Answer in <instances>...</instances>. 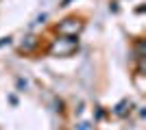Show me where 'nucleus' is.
I'll list each match as a JSON object with an SVG mask.
<instances>
[{
	"instance_id": "nucleus-3",
	"label": "nucleus",
	"mask_w": 146,
	"mask_h": 130,
	"mask_svg": "<svg viewBox=\"0 0 146 130\" xmlns=\"http://www.w3.org/2000/svg\"><path fill=\"white\" fill-rule=\"evenodd\" d=\"M35 43H37V39H35V37H26V41L22 43V50H24V52H29V50L35 48Z\"/></svg>"
},
{
	"instance_id": "nucleus-4",
	"label": "nucleus",
	"mask_w": 146,
	"mask_h": 130,
	"mask_svg": "<svg viewBox=\"0 0 146 130\" xmlns=\"http://www.w3.org/2000/svg\"><path fill=\"white\" fill-rule=\"evenodd\" d=\"M127 104H129V102H122V104L118 106V111H116L118 115H124V113H127Z\"/></svg>"
},
{
	"instance_id": "nucleus-2",
	"label": "nucleus",
	"mask_w": 146,
	"mask_h": 130,
	"mask_svg": "<svg viewBox=\"0 0 146 130\" xmlns=\"http://www.w3.org/2000/svg\"><path fill=\"white\" fill-rule=\"evenodd\" d=\"M83 31V22H79V20H74V18H70V20H63L59 26H57V33L59 35H63V37H76L79 33Z\"/></svg>"
},
{
	"instance_id": "nucleus-1",
	"label": "nucleus",
	"mask_w": 146,
	"mask_h": 130,
	"mask_svg": "<svg viewBox=\"0 0 146 130\" xmlns=\"http://www.w3.org/2000/svg\"><path fill=\"white\" fill-rule=\"evenodd\" d=\"M76 50V41L70 37H63V39H57L52 46H50V54H55V56H70Z\"/></svg>"
}]
</instances>
